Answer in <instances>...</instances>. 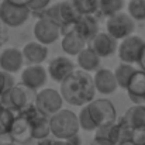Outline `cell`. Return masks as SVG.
Instances as JSON below:
<instances>
[{
	"mask_svg": "<svg viewBox=\"0 0 145 145\" xmlns=\"http://www.w3.org/2000/svg\"><path fill=\"white\" fill-rule=\"evenodd\" d=\"M59 92L63 100L72 106H88L96 95L93 76L82 69H76L61 83Z\"/></svg>",
	"mask_w": 145,
	"mask_h": 145,
	"instance_id": "1",
	"label": "cell"
},
{
	"mask_svg": "<svg viewBox=\"0 0 145 145\" xmlns=\"http://www.w3.org/2000/svg\"><path fill=\"white\" fill-rule=\"evenodd\" d=\"M49 123H51V135L55 137V140L66 141L71 137L79 134L80 130L78 114L68 108H62L61 111L54 114L49 118Z\"/></svg>",
	"mask_w": 145,
	"mask_h": 145,
	"instance_id": "2",
	"label": "cell"
},
{
	"mask_svg": "<svg viewBox=\"0 0 145 145\" xmlns=\"http://www.w3.org/2000/svg\"><path fill=\"white\" fill-rule=\"evenodd\" d=\"M35 96L37 92H33L20 83L16 85L8 93L3 96V106L14 111L16 114H18L35 103Z\"/></svg>",
	"mask_w": 145,
	"mask_h": 145,
	"instance_id": "3",
	"label": "cell"
},
{
	"mask_svg": "<svg viewBox=\"0 0 145 145\" xmlns=\"http://www.w3.org/2000/svg\"><path fill=\"white\" fill-rule=\"evenodd\" d=\"M63 101L65 100L61 95V92H58L56 89H52V88H44L40 92H37L34 104L42 116L51 118L54 114H56L58 111L62 110Z\"/></svg>",
	"mask_w": 145,
	"mask_h": 145,
	"instance_id": "4",
	"label": "cell"
},
{
	"mask_svg": "<svg viewBox=\"0 0 145 145\" xmlns=\"http://www.w3.org/2000/svg\"><path fill=\"white\" fill-rule=\"evenodd\" d=\"M31 16V10L27 6H17L7 0L0 3V20L7 27H21Z\"/></svg>",
	"mask_w": 145,
	"mask_h": 145,
	"instance_id": "5",
	"label": "cell"
},
{
	"mask_svg": "<svg viewBox=\"0 0 145 145\" xmlns=\"http://www.w3.org/2000/svg\"><path fill=\"white\" fill-rule=\"evenodd\" d=\"M106 28L111 37H114L117 41H121L130 35H133L135 30V21L130 17L128 13H117L111 17L107 18L106 21Z\"/></svg>",
	"mask_w": 145,
	"mask_h": 145,
	"instance_id": "6",
	"label": "cell"
},
{
	"mask_svg": "<svg viewBox=\"0 0 145 145\" xmlns=\"http://www.w3.org/2000/svg\"><path fill=\"white\" fill-rule=\"evenodd\" d=\"M88 110L97 127L116 123L117 120V110L108 99H95L88 104Z\"/></svg>",
	"mask_w": 145,
	"mask_h": 145,
	"instance_id": "7",
	"label": "cell"
},
{
	"mask_svg": "<svg viewBox=\"0 0 145 145\" xmlns=\"http://www.w3.org/2000/svg\"><path fill=\"white\" fill-rule=\"evenodd\" d=\"M35 41L44 44V45H51L54 42H56L61 37H62V31H61V25H58L56 23H54L52 20L45 18V17H38L34 28H33Z\"/></svg>",
	"mask_w": 145,
	"mask_h": 145,
	"instance_id": "8",
	"label": "cell"
},
{
	"mask_svg": "<svg viewBox=\"0 0 145 145\" xmlns=\"http://www.w3.org/2000/svg\"><path fill=\"white\" fill-rule=\"evenodd\" d=\"M145 41L138 35H130L118 42V58L123 63L134 65L138 62L140 54L144 48Z\"/></svg>",
	"mask_w": 145,
	"mask_h": 145,
	"instance_id": "9",
	"label": "cell"
},
{
	"mask_svg": "<svg viewBox=\"0 0 145 145\" xmlns=\"http://www.w3.org/2000/svg\"><path fill=\"white\" fill-rule=\"evenodd\" d=\"M48 71L42 65H28L21 72V85L33 92H40L48 82Z\"/></svg>",
	"mask_w": 145,
	"mask_h": 145,
	"instance_id": "10",
	"label": "cell"
},
{
	"mask_svg": "<svg viewBox=\"0 0 145 145\" xmlns=\"http://www.w3.org/2000/svg\"><path fill=\"white\" fill-rule=\"evenodd\" d=\"M48 75L49 78L56 82V83H62L71 73H73L76 71V66L73 63V61L68 56H56L52 61H49L48 63Z\"/></svg>",
	"mask_w": 145,
	"mask_h": 145,
	"instance_id": "11",
	"label": "cell"
},
{
	"mask_svg": "<svg viewBox=\"0 0 145 145\" xmlns=\"http://www.w3.org/2000/svg\"><path fill=\"white\" fill-rule=\"evenodd\" d=\"M10 138L13 140V142L17 144H27L33 140V127H31V121L23 116V114H16L10 131H8Z\"/></svg>",
	"mask_w": 145,
	"mask_h": 145,
	"instance_id": "12",
	"label": "cell"
},
{
	"mask_svg": "<svg viewBox=\"0 0 145 145\" xmlns=\"http://www.w3.org/2000/svg\"><path fill=\"white\" fill-rule=\"evenodd\" d=\"M93 82H95V89L100 95H113L118 89V83L116 79V75L113 71L107 68H100L97 69L93 75Z\"/></svg>",
	"mask_w": 145,
	"mask_h": 145,
	"instance_id": "13",
	"label": "cell"
},
{
	"mask_svg": "<svg viewBox=\"0 0 145 145\" xmlns=\"http://www.w3.org/2000/svg\"><path fill=\"white\" fill-rule=\"evenodd\" d=\"M24 65V56L23 51L16 47H7L0 54V66L1 71H6L8 73H17L23 69Z\"/></svg>",
	"mask_w": 145,
	"mask_h": 145,
	"instance_id": "14",
	"label": "cell"
},
{
	"mask_svg": "<svg viewBox=\"0 0 145 145\" xmlns=\"http://www.w3.org/2000/svg\"><path fill=\"white\" fill-rule=\"evenodd\" d=\"M88 47L93 49L100 58H107V56H111L118 49V41L114 37H111L108 33L100 31L88 44Z\"/></svg>",
	"mask_w": 145,
	"mask_h": 145,
	"instance_id": "15",
	"label": "cell"
},
{
	"mask_svg": "<svg viewBox=\"0 0 145 145\" xmlns=\"http://www.w3.org/2000/svg\"><path fill=\"white\" fill-rule=\"evenodd\" d=\"M130 100L134 104L145 106V72L141 69H137L133 78L128 82V86L125 89Z\"/></svg>",
	"mask_w": 145,
	"mask_h": 145,
	"instance_id": "16",
	"label": "cell"
},
{
	"mask_svg": "<svg viewBox=\"0 0 145 145\" xmlns=\"http://www.w3.org/2000/svg\"><path fill=\"white\" fill-rule=\"evenodd\" d=\"M73 31L78 33L88 44L100 33L99 30V21L96 16H82L75 24Z\"/></svg>",
	"mask_w": 145,
	"mask_h": 145,
	"instance_id": "17",
	"label": "cell"
},
{
	"mask_svg": "<svg viewBox=\"0 0 145 145\" xmlns=\"http://www.w3.org/2000/svg\"><path fill=\"white\" fill-rule=\"evenodd\" d=\"M21 51H23L24 61L28 65H41L42 62L47 61L49 54L48 47L38 41H31V42L25 44Z\"/></svg>",
	"mask_w": 145,
	"mask_h": 145,
	"instance_id": "18",
	"label": "cell"
},
{
	"mask_svg": "<svg viewBox=\"0 0 145 145\" xmlns=\"http://www.w3.org/2000/svg\"><path fill=\"white\" fill-rule=\"evenodd\" d=\"M93 140L101 145H118L120 141H121L118 121L97 127V130L95 131V138Z\"/></svg>",
	"mask_w": 145,
	"mask_h": 145,
	"instance_id": "19",
	"label": "cell"
},
{
	"mask_svg": "<svg viewBox=\"0 0 145 145\" xmlns=\"http://www.w3.org/2000/svg\"><path fill=\"white\" fill-rule=\"evenodd\" d=\"M62 49L69 56H78L85 48H88V42L75 31H71L65 35H62L61 41Z\"/></svg>",
	"mask_w": 145,
	"mask_h": 145,
	"instance_id": "20",
	"label": "cell"
},
{
	"mask_svg": "<svg viewBox=\"0 0 145 145\" xmlns=\"http://www.w3.org/2000/svg\"><path fill=\"white\" fill-rule=\"evenodd\" d=\"M28 120L31 121V127H33V140L41 141L51 135V123H49L48 117H45L40 111H37Z\"/></svg>",
	"mask_w": 145,
	"mask_h": 145,
	"instance_id": "21",
	"label": "cell"
},
{
	"mask_svg": "<svg viewBox=\"0 0 145 145\" xmlns=\"http://www.w3.org/2000/svg\"><path fill=\"white\" fill-rule=\"evenodd\" d=\"M100 56L97 55L96 52L92 48H85L78 56H76V61H78V66L90 73V72H96L97 69H100Z\"/></svg>",
	"mask_w": 145,
	"mask_h": 145,
	"instance_id": "22",
	"label": "cell"
},
{
	"mask_svg": "<svg viewBox=\"0 0 145 145\" xmlns=\"http://www.w3.org/2000/svg\"><path fill=\"white\" fill-rule=\"evenodd\" d=\"M120 120L125 123L128 127H131L133 130L145 127V106H141V104L131 106Z\"/></svg>",
	"mask_w": 145,
	"mask_h": 145,
	"instance_id": "23",
	"label": "cell"
},
{
	"mask_svg": "<svg viewBox=\"0 0 145 145\" xmlns=\"http://www.w3.org/2000/svg\"><path fill=\"white\" fill-rule=\"evenodd\" d=\"M59 10H61V18L63 25H69V24H75L82 16L79 13V10L76 8L73 0H63L59 1ZM62 25V27H63Z\"/></svg>",
	"mask_w": 145,
	"mask_h": 145,
	"instance_id": "24",
	"label": "cell"
},
{
	"mask_svg": "<svg viewBox=\"0 0 145 145\" xmlns=\"http://www.w3.org/2000/svg\"><path fill=\"white\" fill-rule=\"evenodd\" d=\"M135 71H137V68H135L134 65L123 63V62H121V63L116 68V71H114V75H116L118 88H121V89L125 90L127 86H128V82H130V79L133 78V75L135 73Z\"/></svg>",
	"mask_w": 145,
	"mask_h": 145,
	"instance_id": "25",
	"label": "cell"
},
{
	"mask_svg": "<svg viewBox=\"0 0 145 145\" xmlns=\"http://www.w3.org/2000/svg\"><path fill=\"white\" fill-rule=\"evenodd\" d=\"M124 4V0H99V13L108 18L117 13H121Z\"/></svg>",
	"mask_w": 145,
	"mask_h": 145,
	"instance_id": "26",
	"label": "cell"
},
{
	"mask_svg": "<svg viewBox=\"0 0 145 145\" xmlns=\"http://www.w3.org/2000/svg\"><path fill=\"white\" fill-rule=\"evenodd\" d=\"M127 13L134 21H145V0H130Z\"/></svg>",
	"mask_w": 145,
	"mask_h": 145,
	"instance_id": "27",
	"label": "cell"
},
{
	"mask_svg": "<svg viewBox=\"0 0 145 145\" xmlns=\"http://www.w3.org/2000/svg\"><path fill=\"white\" fill-rule=\"evenodd\" d=\"M80 16H96L99 13V0H73Z\"/></svg>",
	"mask_w": 145,
	"mask_h": 145,
	"instance_id": "28",
	"label": "cell"
},
{
	"mask_svg": "<svg viewBox=\"0 0 145 145\" xmlns=\"http://www.w3.org/2000/svg\"><path fill=\"white\" fill-rule=\"evenodd\" d=\"M14 117H16L14 111H11L4 106H0V134H8Z\"/></svg>",
	"mask_w": 145,
	"mask_h": 145,
	"instance_id": "29",
	"label": "cell"
},
{
	"mask_svg": "<svg viewBox=\"0 0 145 145\" xmlns=\"http://www.w3.org/2000/svg\"><path fill=\"white\" fill-rule=\"evenodd\" d=\"M78 120H79V127L83 131H96L97 130V125L95 124V121L88 110V106H83L80 108V113L78 114Z\"/></svg>",
	"mask_w": 145,
	"mask_h": 145,
	"instance_id": "30",
	"label": "cell"
},
{
	"mask_svg": "<svg viewBox=\"0 0 145 145\" xmlns=\"http://www.w3.org/2000/svg\"><path fill=\"white\" fill-rule=\"evenodd\" d=\"M37 17H45V18H49V20H52L54 23H56L58 25H61V28H62V25H63L62 18H61L59 3H56V4H54V6H48L45 10H42L41 13H38Z\"/></svg>",
	"mask_w": 145,
	"mask_h": 145,
	"instance_id": "31",
	"label": "cell"
},
{
	"mask_svg": "<svg viewBox=\"0 0 145 145\" xmlns=\"http://www.w3.org/2000/svg\"><path fill=\"white\" fill-rule=\"evenodd\" d=\"M14 86H16V83H14L13 73H8V72H6V71H0V93L4 96V95L8 93Z\"/></svg>",
	"mask_w": 145,
	"mask_h": 145,
	"instance_id": "32",
	"label": "cell"
},
{
	"mask_svg": "<svg viewBox=\"0 0 145 145\" xmlns=\"http://www.w3.org/2000/svg\"><path fill=\"white\" fill-rule=\"evenodd\" d=\"M49 1H51V0H33V1H31V4H30L28 7H30L31 13L38 14V13H41L42 10H45V8L48 7Z\"/></svg>",
	"mask_w": 145,
	"mask_h": 145,
	"instance_id": "33",
	"label": "cell"
},
{
	"mask_svg": "<svg viewBox=\"0 0 145 145\" xmlns=\"http://www.w3.org/2000/svg\"><path fill=\"white\" fill-rule=\"evenodd\" d=\"M137 63H138L140 69L145 72V45H144V48H142V51H141V54H140V58H138V62Z\"/></svg>",
	"mask_w": 145,
	"mask_h": 145,
	"instance_id": "34",
	"label": "cell"
},
{
	"mask_svg": "<svg viewBox=\"0 0 145 145\" xmlns=\"http://www.w3.org/2000/svg\"><path fill=\"white\" fill-rule=\"evenodd\" d=\"M71 145H82V138H80V135L79 134H76V135H73V137H71L69 140H66Z\"/></svg>",
	"mask_w": 145,
	"mask_h": 145,
	"instance_id": "35",
	"label": "cell"
},
{
	"mask_svg": "<svg viewBox=\"0 0 145 145\" xmlns=\"http://www.w3.org/2000/svg\"><path fill=\"white\" fill-rule=\"evenodd\" d=\"M7 1H10V3H13V4H17V6H27V7H28L33 0H7Z\"/></svg>",
	"mask_w": 145,
	"mask_h": 145,
	"instance_id": "36",
	"label": "cell"
},
{
	"mask_svg": "<svg viewBox=\"0 0 145 145\" xmlns=\"http://www.w3.org/2000/svg\"><path fill=\"white\" fill-rule=\"evenodd\" d=\"M52 145H71L68 141H62V140H55Z\"/></svg>",
	"mask_w": 145,
	"mask_h": 145,
	"instance_id": "37",
	"label": "cell"
},
{
	"mask_svg": "<svg viewBox=\"0 0 145 145\" xmlns=\"http://www.w3.org/2000/svg\"><path fill=\"white\" fill-rule=\"evenodd\" d=\"M118 145H135L133 142V140H127V141H121Z\"/></svg>",
	"mask_w": 145,
	"mask_h": 145,
	"instance_id": "38",
	"label": "cell"
},
{
	"mask_svg": "<svg viewBox=\"0 0 145 145\" xmlns=\"http://www.w3.org/2000/svg\"><path fill=\"white\" fill-rule=\"evenodd\" d=\"M90 145H101V144H99V142H97V141H95V140H93V141H92V142H90Z\"/></svg>",
	"mask_w": 145,
	"mask_h": 145,
	"instance_id": "39",
	"label": "cell"
},
{
	"mask_svg": "<svg viewBox=\"0 0 145 145\" xmlns=\"http://www.w3.org/2000/svg\"><path fill=\"white\" fill-rule=\"evenodd\" d=\"M0 106H3V95L0 93Z\"/></svg>",
	"mask_w": 145,
	"mask_h": 145,
	"instance_id": "40",
	"label": "cell"
},
{
	"mask_svg": "<svg viewBox=\"0 0 145 145\" xmlns=\"http://www.w3.org/2000/svg\"><path fill=\"white\" fill-rule=\"evenodd\" d=\"M7 145H20V144H17V142H13V141H11L10 144H7Z\"/></svg>",
	"mask_w": 145,
	"mask_h": 145,
	"instance_id": "41",
	"label": "cell"
},
{
	"mask_svg": "<svg viewBox=\"0 0 145 145\" xmlns=\"http://www.w3.org/2000/svg\"><path fill=\"white\" fill-rule=\"evenodd\" d=\"M0 71H1V66H0Z\"/></svg>",
	"mask_w": 145,
	"mask_h": 145,
	"instance_id": "42",
	"label": "cell"
}]
</instances>
